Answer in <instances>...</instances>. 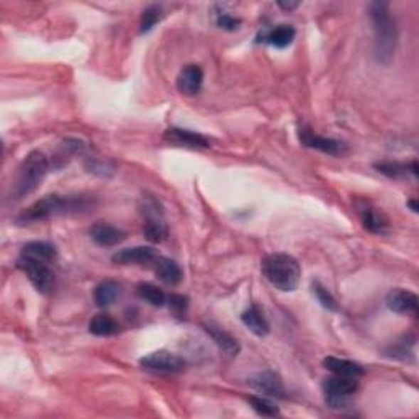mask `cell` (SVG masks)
I'll return each instance as SVG.
<instances>
[{
    "mask_svg": "<svg viewBox=\"0 0 419 419\" xmlns=\"http://www.w3.org/2000/svg\"><path fill=\"white\" fill-rule=\"evenodd\" d=\"M94 206V201L89 197H61V195H46L45 198L35 201L28 208L21 211L15 218L17 225H33V223H41L53 218L58 215H73V213H84Z\"/></svg>",
    "mask_w": 419,
    "mask_h": 419,
    "instance_id": "1",
    "label": "cell"
},
{
    "mask_svg": "<svg viewBox=\"0 0 419 419\" xmlns=\"http://www.w3.org/2000/svg\"><path fill=\"white\" fill-rule=\"evenodd\" d=\"M370 20L373 26V51L380 64L388 66L393 61L396 43H398V28L390 14V5L386 2H372L368 7Z\"/></svg>",
    "mask_w": 419,
    "mask_h": 419,
    "instance_id": "2",
    "label": "cell"
},
{
    "mask_svg": "<svg viewBox=\"0 0 419 419\" xmlns=\"http://www.w3.org/2000/svg\"><path fill=\"white\" fill-rule=\"evenodd\" d=\"M48 171H50L48 157L40 151L30 152L18 169L17 179H15L12 192H10V200L17 201L33 193L45 181Z\"/></svg>",
    "mask_w": 419,
    "mask_h": 419,
    "instance_id": "3",
    "label": "cell"
},
{
    "mask_svg": "<svg viewBox=\"0 0 419 419\" xmlns=\"http://www.w3.org/2000/svg\"><path fill=\"white\" fill-rule=\"evenodd\" d=\"M262 272L272 285L280 292H293L300 284L302 269L292 255L277 253L264 259Z\"/></svg>",
    "mask_w": 419,
    "mask_h": 419,
    "instance_id": "4",
    "label": "cell"
},
{
    "mask_svg": "<svg viewBox=\"0 0 419 419\" xmlns=\"http://www.w3.org/2000/svg\"><path fill=\"white\" fill-rule=\"evenodd\" d=\"M139 210L144 218V236L148 241L159 244L167 239V225L164 220V208L159 200L152 195H143L139 200Z\"/></svg>",
    "mask_w": 419,
    "mask_h": 419,
    "instance_id": "5",
    "label": "cell"
},
{
    "mask_svg": "<svg viewBox=\"0 0 419 419\" xmlns=\"http://www.w3.org/2000/svg\"><path fill=\"white\" fill-rule=\"evenodd\" d=\"M357 378L342 377V375H331L323 382V393L326 405L333 410H342L351 405L354 393L357 391Z\"/></svg>",
    "mask_w": 419,
    "mask_h": 419,
    "instance_id": "6",
    "label": "cell"
},
{
    "mask_svg": "<svg viewBox=\"0 0 419 419\" xmlns=\"http://www.w3.org/2000/svg\"><path fill=\"white\" fill-rule=\"evenodd\" d=\"M17 267L21 272H25L26 277H28L38 292L50 293L53 290L54 272L50 262H43V260H36L20 254V258L17 260Z\"/></svg>",
    "mask_w": 419,
    "mask_h": 419,
    "instance_id": "7",
    "label": "cell"
},
{
    "mask_svg": "<svg viewBox=\"0 0 419 419\" xmlns=\"http://www.w3.org/2000/svg\"><path fill=\"white\" fill-rule=\"evenodd\" d=\"M139 366L146 370H152V372L181 373L185 370L187 364L177 354L169 351H156L141 359Z\"/></svg>",
    "mask_w": 419,
    "mask_h": 419,
    "instance_id": "8",
    "label": "cell"
},
{
    "mask_svg": "<svg viewBox=\"0 0 419 419\" xmlns=\"http://www.w3.org/2000/svg\"><path fill=\"white\" fill-rule=\"evenodd\" d=\"M298 138H300L303 146L321 151L324 152V154L342 156L347 152V146L342 143V141L333 139V138H324V136L313 133L308 127H300V129H298Z\"/></svg>",
    "mask_w": 419,
    "mask_h": 419,
    "instance_id": "9",
    "label": "cell"
},
{
    "mask_svg": "<svg viewBox=\"0 0 419 419\" xmlns=\"http://www.w3.org/2000/svg\"><path fill=\"white\" fill-rule=\"evenodd\" d=\"M157 258H159L157 249L151 246H136V248L122 249V251L115 253L113 254L112 260L120 265H129V264L143 265V264L156 262Z\"/></svg>",
    "mask_w": 419,
    "mask_h": 419,
    "instance_id": "10",
    "label": "cell"
},
{
    "mask_svg": "<svg viewBox=\"0 0 419 419\" xmlns=\"http://www.w3.org/2000/svg\"><path fill=\"white\" fill-rule=\"evenodd\" d=\"M386 308L398 314H416L418 313V295L410 290L395 288L385 298Z\"/></svg>",
    "mask_w": 419,
    "mask_h": 419,
    "instance_id": "11",
    "label": "cell"
},
{
    "mask_svg": "<svg viewBox=\"0 0 419 419\" xmlns=\"http://www.w3.org/2000/svg\"><path fill=\"white\" fill-rule=\"evenodd\" d=\"M164 139L171 144L184 146V148H190V149L210 148L208 138H205L203 134L190 132V129H184V128H169L164 133Z\"/></svg>",
    "mask_w": 419,
    "mask_h": 419,
    "instance_id": "12",
    "label": "cell"
},
{
    "mask_svg": "<svg viewBox=\"0 0 419 419\" xmlns=\"http://www.w3.org/2000/svg\"><path fill=\"white\" fill-rule=\"evenodd\" d=\"M249 385L254 390L260 391L262 395H267L270 398H285V386L280 377L274 372H260L249 380Z\"/></svg>",
    "mask_w": 419,
    "mask_h": 419,
    "instance_id": "13",
    "label": "cell"
},
{
    "mask_svg": "<svg viewBox=\"0 0 419 419\" xmlns=\"http://www.w3.org/2000/svg\"><path fill=\"white\" fill-rule=\"evenodd\" d=\"M203 84V70L197 64H187L177 75V89L185 95L198 94Z\"/></svg>",
    "mask_w": 419,
    "mask_h": 419,
    "instance_id": "14",
    "label": "cell"
},
{
    "mask_svg": "<svg viewBox=\"0 0 419 419\" xmlns=\"http://www.w3.org/2000/svg\"><path fill=\"white\" fill-rule=\"evenodd\" d=\"M357 210L362 225L367 231L373 233V235H385V233L388 231V221L385 220V216L382 213H378L377 208L370 206L367 201L357 203Z\"/></svg>",
    "mask_w": 419,
    "mask_h": 419,
    "instance_id": "15",
    "label": "cell"
},
{
    "mask_svg": "<svg viewBox=\"0 0 419 419\" xmlns=\"http://www.w3.org/2000/svg\"><path fill=\"white\" fill-rule=\"evenodd\" d=\"M90 238L95 244H99L102 248H112L117 246L123 241L127 235L124 231L120 230V228L113 225H107V223H97L90 228Z\"/></svg>",
    "mask_w": 419,
    "mask_h": 419,
    "instance_id": "16",
    "label": "cell"
},
{
    "mask_svg": "<svg viewBox=\"0 0 419 419\" xmlns=\"http://www.w3.org/2000/svg\"><path fill=\"white\" fill-rule=\"evenodd\" d=\"M203 328L206 333L210 334L211 339L215 341V344L220 347V349L226 354V356H231L235 357L241 351V346H239V342L236 337H233L228 331L221 329L220 326H216L213 323H208V324H203Z\"/></svg>",
    "mask_w": 419,
    "mask_h": 419,
    "instance_id": "17",
    "label": "cell"
},
{
    "mask_svg": "<svg viewBox=\"0 0 419 419\" xmlns=\"http://www.w3.org/2000/svg\"><path fill=\"white\" fill-rule=\"evenodd\" d=\"M154 272L156 275L159 277V280L162 284H166L169 287H176L182 282L184 274L182 269L179 267V264L176 260L167 259V258H157L154 262Z\"/></svg>",
    "mask_w": 419,
    "mask_h": 419,
    "instance_id": "18",
    "label": "cell"
},
{
    "mask_svg": "<svg viewBox=\"0 0 419 419\" xmlns=\"http://www.w3.org/2000/svg\"><path fill=\"white\" fill-rule=\"evenodd\" d=\"M241 321L244 326L251 331L253 334L259 337H265L270 333V324L267 318L264 317V312L259 307H251L241 314Z\"/></svg>",
    "mask_w": 419,
    "mask_h": 419,
    "instance_id": "19",
    "label": "cell"
},
{
    "mask_svg": "<svg viewBox=\"0 0 419 419\" xmlns=\"http://www.w3.org/2000/svg\"><path fill=\"white\" fill-rule=\"evenodd\" d=\"M122 292H123V288H122V285L118 284V282L110 280V279L103 280L95 287V290H94L95 304L100 308L110 307V304H113L118 300L120 295H122Z\"/></svg>",
    "mask_w": 419,
    "mask_h": 419,
    "instance_id": "20",
    "label": "cell"
},
{
    "mask_svg": "<svg viewBox=\"0 0 419 419\" xmlns=\"http://www.w3.org/2000/svg\"><path fill=\"white\" fill-rule=\"evenodd\" d=\"M323 366L333 372L334 375H342V377H351V378H359L364 375L362 366H359L357 362L347 361V359H339V357H326L323 361Z\"/></svg>",
    "mask_w": 419,
    "mask_h": 419,
    "instance_id": "21",
    "label": "cell"
},
{
    "mask_svg": "<svg viewBox=\"0 0 419 419\" xmlns=\"http://www.w3.org/2000/svg\"><path fill=\"white\" fill-rule=\"evenodd\" d=\"M21 255H26V258L43 260V262L53 264L58 258V251L54 248V244L48 241H31L25 244L23 249H21Z\"/></svg>",
    "mask_w": 419,
    "mask_h": 419,
    "instance_id": "22",
    "label": "cell"
},
{
    "mask_svg": "<svg viewBox=\"0 0 419 419\" xmlns=\"http://www.w3.org/2000/svg\"><path fill=\"white\" fill-rule=\"evenodd\" d=\"M297 31L290 25H279L275 28L265 31L262 35V41L269 43L270 46L277 48V50H284V48L290 46L292 41L295 40Z\"/></svg>",
    "mask_w": 419,
    "mask_h": 419,
    "instance_id": "23",
    "label": "cell"
},
{
    "mask_svg": "<svg viewBox=\"0 0 419 419\" xmlns=\"http://www.w3.org/2000/svg\"><path fill=\"white\" fill-rule=\"evenodd\" d=\"M118 323L113 319L110 314H97L90 319L89 323V331L94 336H100V337H108V336H115L118 333Z\"/></svg>",
    "mask_w": 419,
    "mask_h": 419,
    "instance_id": "24",
    "label": "cell"
},
{
    "mask_svg": "<svg viewBox=\"0 0 419 419\" xmlns=\"http://www.w3.org/2000/svg\"><path fill=\"white\" fill-rule=\"evenodd\" d=\"M136 295H138L141 300L149 303L151 307H157V308L164 307L167 302L166 293L152 284H139L138 287H136Z\"/></svg>",
    "mask_w": 419,
    "mask_h": 419,
    "instance_id": "25",
    "label": "cell"
},
{
    "mask_svg": "<svg viewBox=\"0 0 419 419\" xmlns=\"http://www.w3.org/2000/svg\"><path fill=\"white\" fill-rule=\"evenodd\" d=\"M248 401H249V405L253 406V410L260 416L274 418V416L280 415L279 408L275 406V403H272L269 398H264V396H255V395L249 396Z\"/></svg>",
    "mask_w": 419,
    "mask_h": 419,
    "instance_id": "26",
    "label": "cell"
},
{
    "mask_svg": "<svg viewBox=\"0 0 419 419\" xmlns=\"http://www.w3.org/2000/svg\"><path fill=\"white\" fill-rule=\"evenodd\" d=\"M161 17H162L161 7H157V5H149V7L143 12V15H141V23H139L141 33H148V31L154 28L157 21L161 20Z\"/></svg>",
    "mask_w": 419,
    "mask_h": 419,
    "instance_id": "27",
    "label": "cell"
},
{
    "mask_svg": "<svg viewBox=\"0 0 419 419\" xmlns=\"http://www.w3.org/2000/svg\"><path fill=\"white\" fill-rule=\"evenodd\" d=\"M312 290H313V295L317 297V300L323 304L326 309H329V312H337V309H339L336 298L331 295V293L328 292V288H324L323 285L319 284V282H313Z\"/></svg>",
    "mask_w": 419,
    "mask_h": 419,
    "instance_id": "28",
    "label": "cell"
},
{
    "mask_svg": "<svg viewBox=\"0 0 419 419\" xmlns=\"http://www.w3.org/2000/svg\"><path fill=\"white\" fill-rule=\"evenodd\" d=\"M375 167L378 169V172L385 174L386 177H393V179L405 176V174L408 172V166L400 164V162H380V164H375Z\"/></svg>",
    "mask_w": 419,
    "mask_h": 419,
    "instance_id": "29",
    "label": "cell"
},
{
    "mask_svg": "<svg viewBox=\"0 0 419 419\" xmlns=\"http://www.w3.org/2000/svg\"><path fill=\"white\" fill-rule=\"evenodd\" d=\"M216 25H218L220 28H223V30L235 31L239 28V25H241V20L231 17L230 14H220L218 17H216Z\"/></svg>",
    "mask_w": 419,
    "mask_h": 419,
    "instance_id": "30",
    "label": "cell"
},
{
    "mask_svg": "<svg viewBox=\"0 0 419 419\" xmlns=\"http://www.w3.org/2000/svg\"><path fill=\"white\" fill-rule=\"evenodd\" d=\"M167 302H169V307L176 314H184L187 312V307H189V300L187 297H182V295H171L167 297Z\"/></svg>",
    "mask_w": 419,
    "mask_h": 419,
    "instance_id": "31",
    "label": "cell"
},
{
    "mask_svg": "<svg viewBox=\"0 0 419 419\" xmlns=\"http://www.w3.org/2000/svg\"><path fill=\"white\" fill-rule=\"evenodd\" d=\"M277 5H279V7L284 9V10H295L300 4H298V2H279Z\"/></svg>",
    "mask_w": 419,
    "mask_h": 419,
    "instance_id": "32",
    "label": "cell"
},
{
    "mask_svg": "<svg viewBox=\"0 0 419 419\" xmlns=\"http://www.w3.org/2000/svg\"><path fill=\"white\" fill-rule=\"evenodd\" d=\"M408 205H410V206H411V210L416 213V211H418V203H416V200H411Z\"/></svg>",
    "mask_w": 419,
    "mask_h": 419,
    "instance_id": "33",
    "label": "cell"
}]
</instances>
